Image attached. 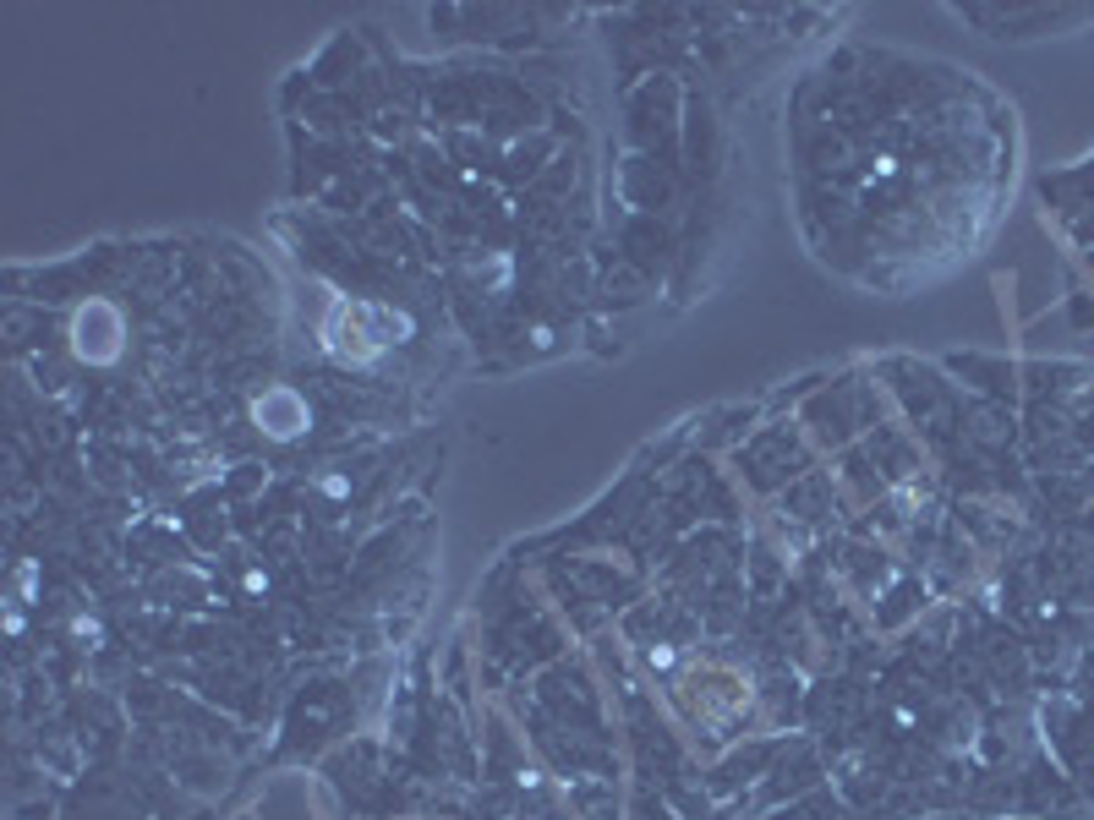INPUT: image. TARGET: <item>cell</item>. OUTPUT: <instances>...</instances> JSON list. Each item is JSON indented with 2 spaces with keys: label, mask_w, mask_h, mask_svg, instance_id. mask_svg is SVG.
I'll use <instances>...</instances> for the list:
<instances>
[]
</instances>
